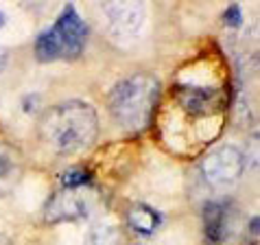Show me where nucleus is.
I'll list each match as a JSON object with an SVG mask.
<instances>
[{"label": "nucleus", "instance_id": "9d476101", "mask_svg": "<svg viewBox=\"0 0 260 245\" xmlns=\"http://www.w3.org/2000/svg\"><path fill=\"white\" fill-rule=\"evenodd\" d=\"M162 221H164L162 212L147 204H134V206H129V210H127L129 228L140 236H151L162 226Z\"/></svg>", "mask_w": 260, "mask_h": 245}, {"label": "nucleus", "instance_id": "f257e3e1", "mask_svg": "<svg viewBox=\"0 0 260 245\" xmlns=\"http://www.w3.org/2000/svg\"><path fill=\"white\" fill-rule=\"evenodd\" d=\"M99 118L94 107L85 101H63L42 116V140L59 156L79 154L96 138Z\"/></svg>", "mask_w": 260, "mask_h": 245}, {"label": "nucleus", "instance_id": "39448f33", "mask_svg": "<svg viewBox=\"0 0 260 245\" xmlns=\"http://www.w3.org/2000/svg\"><path fill=\"white\" fill-rule=\"evenodd\" d=\"M245 171V156L234 145H221L212 149L201 162V177L214 189L234 184Z\"/></svg>", "mask_w": 260, "mask_h": 245}, {"label": "nucleus", "instance_id": "f8f14e48", "mask_svg": "<svg viewBox=\"0 0 260 245\" xmlns=\"http://www.w3.org/2000/svg\"><path fill=\"white\" fill-rule=\"evenodd\" d=\"M61 186L63 189H77V186H85L90 184L92 179V173L88 169H81V167H75V169H68L66 173H61Z\"/></svg>", "mask_w": 260, "mask_h": 245}, {"label": "nucleus", "instance_id": "ddd939ff", "mask_svg": "<svg viewBox=\"0 0 260 245\" xmlns=\"http://www.w3.org/2000/svg\"><path fill=\"white\" fill-rule=\"evenodd\" d=\"M241 16H243V11H241V7H238V5H232V7H230V9L225 11V16H223V18H225V24L228 26H238V24H241Z\"/></svg>", "mask_w": 260, "mask_h": 245}, {"label": "nucleus", "instance_id": "0eeeda50", "mask_svg": "<svg viewBox=\"0 0 260 245\" xmlns=\"http://www.w3.org/2000/svg\"><path fill=\"white\" fill-rule=\"evenodd\" d=\"M230 204L228 201H208L204 206V234L210 245H219L228 239L230 232Z\"/></svg>", "mask_w": 260, "mask_h": 245}, {"label": "nucleus", "instance_id": "1a4fd4ad", "mask_svg": "<svg viewBox=\"0 0 260 245\" xmlns=\"http://www.w3.org/2000/svg\"><path fill=\"white\" fill-rule=\"evenodd\" d=\"M22 173H24L22 154L9 142L0 140V195H7V193L16 189Z\"/></svg>", "mask_w": 260, "mask_h": 245}, {"label": "nucleus", "instance_id": "7ed1b4c3", "mask_svg": "<svg viewBox=\"0 0 260 245\" xmlns=\"http://www.w3.org/2000/svg\"><path fill=\"white\" fill-rule=\"evenodd\" d=\"M88 42V24L79 16L75 5H66L55 24L42 31L35 40V55L40 62L77 59Z\"/></svg>", "mask_w": 260, "mask_h": 245}, {"label": "nucleus", "instance_id": "9b49d317", "mask_svg": "<svg viewBox=\"0 0 260 245\" xmlns=\"http://www.w3.org/2000/svg\"><path fill=\"white\" fill-rule=\"evenodd\" d=\"M122 243V230L116 223L101 221L90 228L88 232V245H120Z\"/></svg>", "mask_w": 260, "mask_h": 245}, {"label": "nucleus", "instance_id": "f03ea898", "mask_svg": "<svg viewBox=\"0 0 260 245\" xmlns=\"http://www.w3.org/2000/svg\"><path fill=\"white\" fill-rule=\"evenodd\" d=\"M160 99V83L149 73H136L118 81L107 95V110L112 118L127 132H142L149 127Z\"/></svg>", "mask_w": 260, "mask_h": 245}, {"label": "nucleus", "instance_id": "423d86ee", "mask_svg": "<svg viewBox=\"0 0 260 245\" xmlns=\"http://www.w3.org/2000/svg\"><path fill=\"white\" fill-rule=\"evenodd\" d=\"M105 13L107 31L116 42H132L138 38L144 24V5L142 3H105L101 5Z\"/></svg>", "mask_w": 260, "mask_h": 245}, {"label": "nucleus", "instance_id": "2eb2a0df", "mask_svg": "<svg viewBox=\"0 0 260 245\" xmlns=\"http://www.w3.org/2000/svg\"><path fill=\"white\" fill-rule=\"evenodd\" d=\"M3 22H5V16H3V13H0V26H3Z\"/></svg>", "mask_w": 260, "mask_h": 245}, {"label": "nucleus", "instance_id": "20e7f679", "mask_svg": "<svg viewBox=\"0 0 260 245\" xmlns=\"http://www.w3.org/2000/svg\"><path fill=\"white\" fill-rule=\"evenodd\" d=\"M101 206V193L92 184L77 186V189H61L48 199L44 208L46 223L61 221H81L92 217Z\"/></svg>", "mask_w": 260, "mask_h": 245}, {"label": "nucleus", "instance_id": "6e6552de", "mask_svg": "<svg viewBox=\"0 0 260 245\" xmlns=\"http://www.w3.org/2000/svg\"><path fill=\"white\" fill-rule=\"evenodd\" d=\"M177 99L188 114H210L219 105V92L204 85H179Z\"/></svg>", "mask_w": 260, "mask_h": 245}, {"label": "nucleus", "instance_id": "4468645a", "mask_svg": "<svg viewBox=\"0 0 260 245\" xmlns=\"http://www.w3.org/2000/svg\"><path fill=\"white\" fill-rule=\"evenodd\" d=\"M5 66H7V53L5 50H0V73H3Z\"/></svg>", "mask_w": 260, "mask_h": 245}]
</instances>
